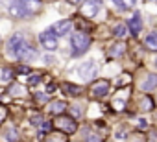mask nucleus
<instances>
[{
  "instance_id": "1",
  "label": "nucleus",
  "mask_w": 157,
  "mask_h": 142,
  "mask_svg": "<svg viewBox=\"0 0 157 142\" xmlns=\"http://www.w3.org/2000/svg\"><path fill=\"white\" fill-rule=\"evenodd\" d=\"M70 44H72V55H82L83 52L89 50L91 46V37L85 32H76L70 37Z\"/></svg>"
},
{
  "instance_id": "2",
  "label": "nucleus",
  "mask_w": 157,
  "mask_h": 142,
  "mask_svg": "<svg viewBox=\"0 0 157 142\" xmlns=\"http://www.w3.org/2000/svg\"><path fill=\"white\" fill-rule=\"evenodd\" d=\"M54 127L59 129V131L65 133V135H72V133H76L78 124H76L74 118L68 116V114H57L56 120H54Z\"/></svg>"
},
{
  "instance_id": "3",
  "label": "nucleus",
  "mask_w": 157,
  "mask_h": 142,
  "mask_svg": "<svg viewBox=\"0 0 157 142\" xmlns=\"http://www.w3.org/2000/svg\"><path fill=\"white\" fill-rule=\"evenodd\" d=\"M78 74L82 76V80L87 83V81H93L94 78H96V74H98V65L91 59V61H85L80 68H78Z\"/></svg>"
},
{
  "instance_id": "4",
  "label": "nucleus",
  "mask_w": 157,
  "mask_h": 142,
  "mask_svg": "<svg viewBox=\"0 0 157 142\" xmlns=\"http://www.w3.org/2000/svg\"><path fill=\"white\" fill-rule=\"evenodd\" d=\"M24 44H26V39H24L22 33H15V35H11L10 41H8V54H10L11 57H15L17 52H19Z\"/></svg>"
},
{
  "instance_id": "5",
  "label": "nucleus",
  "mask_w": 157,
  "mask_h": 142,
  "mask_svg": "<svg viewBox=\"0 0 157 142\" xmlns=\"http://www.w3.org/2000/svg\"><path fill=\"white\" fill-rule=\"evenodd\" d=\"M109 89H111V83H109L107 80H100V81L93 83V87H91V96H93V98H104V96H107Z\"/></svg>"
},
{
  "instance_id": "6",
  "label": "nucleus",
  "mask_w": 157,
  "mask_h": 142,
  "mask_svg": "<svg viewBox=\"0 0 157 142\" xmlns=\"http://www.w3.org/2000/svg\"><path fill=\"white\" fill-rule=\"evenodd\" d=\"M41 43H43V46L46 48V50H50V52H54L56 48H57V37L52 33V30L48 28V30H44L43 33H41Z\"/></svg>"
},
{
  "instance_id": "7",
  "label": "nucleus",
  "mask_w": 157,
  "mask_h": 142,
  "mask_svg": "<svg viewBox=\"0 0 157 142\" xmlns=\"http://www.w3.org/2000/svg\"><path fill=\"white\" fill-rule=\"evenodd\" d=\"M50 30H52V33H54L56 37H63V35H67V33L72 30V22H70V21H59V22H56Z\"/></svg>"
},
{
  "instance_id": "8",
  "label": "nucleus",
  "mask_w": 157,
  "mask_h": 142,
  "mask_svg": "<svg viewBox=\"0 0 157 142\" xmlns=\"http://www.w3.org/2000/svg\"><path fill=\"white\" fill-rule=\"evenodd\" d=\"M39 54H37V50L35 48H32V46H28V44H24L19 52H17V59H21V61H32V59H35Z\"/></svg>"
},
{
  "instance_id": "9",
  "label": "nucleus",
  "mask_w": 157,
  "mask_h": 142,
  "mask_svg": "<svg viewBox=\"0 0 157 142\" xmlns=\"http://www.w3.org/2000/svg\"><path fill=\"white\" fill-rule=\"evenodd\" d=\"M100 4H102V2H94V0H85V4H83V8H82V13H83L87 19H93V17L98 13Z\"/></svg>"
},
{
  "instance_id": "10",
  "label": "nucleus",
  "mask_w": 157,
  "mask_h": 142,
  "mask_svg": "<svg viewBox=\"0 0 157 142\" xmlns=\"http://www.w3.org/2000/svg\"><path fill=\"white\" fill-rule=\"evenodd\" d=\"M128 30L131 32V35H139L140 30H142V19H140V13H135L129 21H128Z\"/></svg>"
},
{
  "instance_id": "11",
  "label": "nucleus",
  "mask_w": 157,
  "mask_h": 142,
  "mask_svg": "<svg viewBox=\"0 0 157 142\" xmlns=\"http://www.w3.org/2000/svg\"><path fill=\"white\" fill-rule=\"evenodd\" d=\"M61 91L67 96H78V94H82V87L80 85H74V83H61Z\"/></svg>"
},
{
  "instance_id": "12",
  "label": "nucleus",
  "mask_w": 157,
  "mask_h": 142,
  "mask_svg": "<svg viewBox=\"0 0 157 142\" xmlns=\"http://www.w3.org/2000/svg\"><path fill=\"white\" fill-rule=\"evenodd\" d=\"M67 107H68V105H67L65 102H61V100H56V102H52V103H50L48 111H50L52 114H56V116H57V114H63V113L67 111Z\"/></svg>"
},
{
  "instance_id": "13",
  "label": "nucleus",
  "mask_w": 157,
  "mask_h": 142,
  "mask_svg": "<svg viewBox=\"0 0 157 142\" xmlns=\"http://www.w3.org/2000/svg\"><path fill=\"white\" fill-rule=\"evenodd\" d=\"M126 52V44L124 43H117V44H113L111 48H109V55L111 57H118V55H122Z\"/></svg>"
},
{
  "instance_id": "14",
  "label": "nucleus",
  "mask_w": 157,
  "mask_h": 142,
  "mask_svg": "<svg viewBox=\"0 0 157 142\" xmlns=\"http://www.w3.org/2000/svg\"><path fill=\"white\" fill-rule=\"evenodd\" d=\"M155 85H157V76H155V74H151V76H148V80H146L140 87H142V91L150 92V91H153V89H155Z\"/></svg>"
},
{
  "instance_id": "15",
  "label": "nucleus",
  "mask_w": 157,
  "mask_h": 142,
  "mask_svg": "<svg viewBox=\"0 0 157 142\" xmlns=\"http://www.w3.org/2000/svg\"><path fill=\"white\" fill-rule=\"evenodd\" d=\"M113 2L117 4V8H118V9H129V8H133V6H135L137 0H113Z\"/></svg>"
},
{
  "instance_id": "16",
  "label": "nucleus",
  "mask_w": 157,
  "mask_h": 142,
  "mask_svg": "<svg viewBox=\"0 0 157 142\" xmlns=\"http://www.w3.org/2000/svg\"><path fill=\"white\" fill-rule=\"evenodd\" d=\"M146 44H148L150 50H155V48H157V33H155V32H151V33L146 37Z\"/></svg>"
},
{
  "instance_id": "17",
  "label": "nucleus",
  "mask_w": 157,
  "mask_h": 142,
  "mask_svg": "<svg viewBox=\"0 0 157 142\" xmlns=\"http://www.w3.org/2000/svg\"><path fill=\"white\" fill-rule=\"evenodd\" d=\"M6 140H8V142H17V140H19V133H17L15 127H10V129L6 131Z\"/></svg>"
},
{
  "instance_id": "18",
  "label": "nucleus",
  "mask_w": 157,
  "mask_h": 142,
  "mask_svg": "<svg viewBox=\"0 0 157 142\" xmlns=\"http://www.w3.org/2000/svg\"><path fill=\"white\" fill-rule=\"evenodd\" d=\"M113 33H115V37H118V39H122V37H126V33H128V28H126L124 24H118V26H115V30H113Z\"/></svg>"
},
{
  "instance_id": "19",
  "label": "nucleus",
  "mask_w": 157,
  "mask_h": 142,
  "mask_svg": "<svg viewBox=\"0 0 157 142\" xmlns=\"http://www.w3.org/2000/svg\"><path fill=\"white\" fill-rule=\"evenodd\" d=\"M140 109L142 111H151L153 109V100L150 96H144V102H140Z\"/></svg>"
},
{
  "instance_id": "20",
  "label": "nucleus",
  "mask_w": 157,
  "mask_h": 142,
  "mask_svg": "<svg viewBox=\"0 0 157 142\" xmlns=\"http://www.w3.org/2000/svg\"><path fill=\"white\" fill-rule=\"evenodd\" d=\"M44 142H67V136H65V133L63 135H59V133H54V135H50Z\"/></svg>"
},
{
  "instance_id": "21",
  "label": "nucleus",
  "mask_w": 157,
  "mask_h": 142,
  "mask_svg": "<svg viewBox=\"0 0 157 142\" xmlns=\"http://www.w3.org/2000/svg\"><path fill=\"white\" fill-rule=\"evenodd\" d=\"M68 111H70V114H72L74 118H80V116L83 114V109H82V105H70V107H68Z\"/></svg>"
},
{
  "instance_id": "22",
  "label": "nucleus",
  "mask_w": 157,
  "mask_h": 142,
  "mask_svg": "<svg viewBox=\"0 0 157 142\" xmlns=\"http://www.w3.org/2000/svg\"><path fill=\"white\" fill-rule=\"evenodd\" d=\"M8 92H10V94H13V96H22L26 91H24V87H21V85H11Z\"/></svg>"
},
{
  "instance_id": "23",
  "label": "nucleus",
  "mask_w": 157,
  "mask_h": 142,
  "mask_svg": "<svg viewBox=\"0 0 157 142\" xmlns=\"http://www.w3.org/2000/svg\"><path fill=\"white\" fill-rule=\"evenodd\" d=\"M13 76H15L13 70H10V68H4V70H2V81H11Z\"/></svg>"
},
{
  "instance_id": "24",
  "label": "nucleus",
  "mask_w": 157,
  "mask_h": 142,
  "mask_svg": "<svg viewBox=\"0 0 157 142\" xmlns=\"http://www.w3.org/2000/svg\"><path fill=\"white\" fill-rule=\"evenodd\" d=\"M30 122H32V125H35V127H41V124L44 122V118H43L41 114H35V116H32V118H30Z\"/></svg>"
},
{
  "instance_id": "25",
  "label": "nucleus",
  "mask_w": 157,
  "mask_h": 142,
  "mask_svg": "<svg viewBox=\"0 0 157 142\" xmlns=\"http://www.w3.org/2000/svg\"><path fill=\"white\" fill-rule=\"evenodd\" d=\"M85 142H104V138H102L100 135H89V136L85 138Z\"/></svg>"
},
{
  "instance_id": "26",
  "label": "nucleus",
  "mask_w": 157,
  "mask_h": 142,
  "mask_svg": "<svg viewBox=\"0 0 157 142\" xmlns=\"http://www.w3.org/2000/svg\"><path fill=\"white\" fill-rule=\"evenodd\" d=\"M39 81H41V76H39V74H32V76H30V80H28V83H30V85H37Z\"/></svg>"
},
{
  "instance_id": "27",
  "label": "nucleus",
  "mask_w": 157,
  "mask_h": 142,
  "mask_svg": "<svg viewBox=\"0 0 157 142\" xmlns=\"http://www.w3.org/2000/svg\"><path fill=\"white\" fill-rule=\"evenodd\" d=\"M35 100H37L39 103H44V102H48V94H44V92L39 94V92H37V94H35Z\"/></svg>"
},
{
  "instance_id": "28",
  "label": "nucleus",
  "mask_w": 157,
  "mask_h": 142,
  "mask_svg": "<svg viewBox=\"0 0 157 142\" xmlns=\"http://www.w3.org/2000/svg\"><path fill=\"white\" fill-rule=\"evenodd\" d=\"M6 114H8V111H6L4 107H0V122H4V118H6Z\"/></svg>"
},
{
  "instance_id": "29",
  "label": "nucleus",
  "mask_w": 157,
  "mask_h": 142,
  "mask_svg": "<svg viewBox=\"0 0 157 142\" xmlns=\"http://www.w3.org/2000/svg\"><path fill=\"white\" fill-rule=\"evenodd\" d=\"M139 129H148V124H146V120H139Z\"/></svg>"
},
{
  "instance_id": "30",
  "label": "nucleus",
  "mask_w": 157,
  "mask_h": 142,
  "mask_svg": "<svg viewBox=\"0 0 157 142\" xmlns=\"http://www.w3.org/2000/svg\"><path fill=\"white\" fill-rule=\"evenodd\" d=\"M17 70H19L21 74H26V72H30V68H28V66H19Z\"/></svg>"
},
{
  "instance_id": "31",
  "label": "nucleus",
  "mask_w": 157,
  "mask_h": 142,
  "mask_svg": "<svg viewBox=\"0 0 157 142\" xmlns=\"http://www.w3.org/2000/svg\"><path fill=\"white\" fill-rule=\"evenodd\" d=\"M54 89H56V85H54V83H48V87H46V94H50Z\"/></svg>"
},
{
  "instance_id": "32",
  "label": "nucleus",
  "mask_w": 157,
  "mask_h": 142,
  "mask_svg": "<svg viewBox=\"0 0 157 142\" xmlns=\"http://www.w3.org/2000/svg\"><path fill=\"white\" fill-rule=\"evenodd\" d=\"M115 107H117V109L120 111V109L124 107V102H120V100H117V102H115Z\"/></svg>"
},
{
  "instance_id": "33",
  "label": "nucleus",
  "mask_w": 157,
  "mask_h": 142,
  "mask_svg": "<svg viewBox=\"0 0 157 142\" xmlns=\"http://www.w3.org/2000/svg\"><path fill=\"white\" fill-rule=\"evenodd\" d=\"M68 2H70V4H74V6H78V4L82 2V0H68Z\"/></svg>"
},
{
  "instance_id": "34",
  "label": "nucleus",
  "mask_w": 157,
  "mask_h": 142,
  "mask_svg": "<svg viewBox=\"0 0 157 142\" xmlns=\"http://www.w3.org/2000/svg\"><path fill=\"white\" fill-rule=\"evenodd\" d=\"M94 2H102V0H94Z\"/></svg>"
}]
</instances>
